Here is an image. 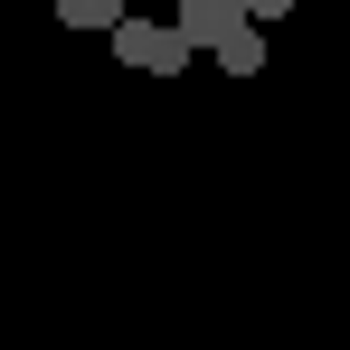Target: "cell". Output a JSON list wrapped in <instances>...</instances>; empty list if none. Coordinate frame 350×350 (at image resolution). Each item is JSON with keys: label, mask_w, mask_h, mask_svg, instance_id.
Returning <instances> with one entry per match:
<instances>
[{"label": "cell", "mask_w": 350, "mask_h": 350, "mask_svg": "<svg viewBox=\"0 0 350 350\" xmlns=\"http://www.w3.org/2000/svg\"><path fill=\"white\" fill-rule=\"evenodd\" d=\"M105 38H114V57L133 66V76H180V66L199 57V48L180 38V19H133V10H123Z\"/></svg>", "instance_id": "obj_1"}, {"label": "cell", "mask_w": 350, "mask_h": 350, "mask_svg": "<svg viewBox=\"0 0 350 350\" xmlns=\"http://www.w3.org/2000/svg\"><path fill=\"white\" fill-rule=\"evenodd\" d=\"M284 10H293V0H246V19H284Z\"/></svg>", "instance_id": "obj_5"}, {"label": "cell", "mask_w": 350, "mask_h": 350, "mask_svg": "<svg viewBox=\"0 0 350 350\" xmlns=\"http://www.w3.org/2000/svg\"><path fill=\"white\" fill-rule=\"evenodd\" d=\"M123 10H133V0H57V19H66V29H114Z\"/></svg>", "instance_id": "obj_4"}, {"label": "cell", "mask_w": 350, "mask_h": 350, "mask_svg": "<svg viewBox=\"0 0 350 350\" xmlns=\"http://www.w3.org/2000/svg\"><path fill=\"white\" fill-rule=\"evenodd\" d=\"M171 19L189 48H218L228 29H246V0H171Z\"/></svg>", "instance_id": "obj_2"}, {"label": "cell", "mask_w": 350, "mask_h": 350, "mask_svg": "<svg viewBox=\"0 0 350 350\" xmlns=\"http://www.w3.org/2000/svg\"><path fill=\"white\" fill-rule=\"evenodd\" d=\"M208 57L228 66L237 85H246V76H265V29H256V19H246V29H228V38H218V48H208Z\"/></svg>", "instance_id": "obj_3"}]
</instances>
